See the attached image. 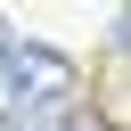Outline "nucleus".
I'll return each mask as SVG.
<instances>
[{
	"instance_id": "1",
	"label": "nucleus",
	"mask_w": 131,
	"mask_h": 131,
	"mask_svg": "<svg viewBox=\"0 0 131 131\" xmlns=\"http://www.w3.org/2000/svg\"><path fill=\"white\" fill-rule=\"evenodd\" d=\"M0 98H8V115H57V106L74 98V57L49 49V41H8V57H0Z\"/></svg>"
},
{
	"instance_id": "2",
	"label": "nucleus",
	"mask_w": 131,
	"mask_h": 131,
	"mask_svg": "<svg viewBox=\"0 0 131 131\" xmlns=\"http://www.w3.org/2000/svg\"><path fill=\"white\" fill-rule=\"evenodd\" d=\"M0 131H82V123L57 106V115H0Z\"/></svg>"
},
{
	"instance_id": "3",
	"label": "nucleus",
	"mask_w": 131,
	"mask_h": 131,
	"mask_svg": "<svg viewBox=\"0 0 131 131\" xmlns=\"http://www.w3.org/2000/svg\"><path fill=\"white\" fill-rule=\"evenodd\" d=\"M8 41H16V33H8V16H0V57H8Z\"/></svg>"
}]
</instances>
